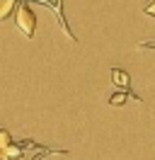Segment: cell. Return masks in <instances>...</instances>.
Segmentation results:
<instances>
[{
	"label": "cell",
	"instance_id": "cell-1",
	"mask_svg": "<svg viewBox=\"0 0 155 160\" xmlns=\"http://www.w3.org/2000/svg\"><path fill=\"white\" fill-rule=\"evenodd\" d=\"M15 24L17 29L24 34V37H34V29H37V17L27 2H19L17 10H15Z\"/></svg>",
	"mask_w": 155,
	"mask_h": 160
},
{
	"label": "cell",
	"instance_id": "cell-2",
	"mask_svg": "<svg viewBox=\"0 0 155 160\" xmlns=\"http://www.w3.org/2000/svg\"><path fill=\"white\" fill-rule=\"evenodd\" d=\"M112 82L119 88V92H128V95H133V92H131V78H128L126 70L112 68Z\"/></svg>",
	"mask_w": 155,
	"mask_h": 160
},
{
	"label": "cell",
	"instance_id": "cell-3",
	"mask_svg": "<svg viewBox=\"0 0 155 160\" xmlns=\"http://www.w3.org/2000/svg\"><path fill=\"white\" fill-rule=\"evenodd\" d=\"M19 0H0V22H5L12 15V12L17 10Z\"/></svg>",
	"mask_w": 155,
	"mask_h": 160
},
{
	"label": "cell",
	"instance_id": "cell-4",
	"mask_svg": "<svg viewBox=\"0 0 155 160\" xmlns=\"http://www.w3.org/2000/svg\"><path fill=\"white\" fill-rule=\"evenodd\" d=\"M10 146H12V136H10V131L8 129H0V150L5 153Z\"/></svg>",
	"mask_w": 155,
	"mask_h": 160
},
{
	"label": "cell",
	"instance_id": "cell-5",
	"mask_svg": "<svg viewBox=\"0 0 155 160\" xmlns=\"http://www.w3.org/2000/svg\"><path fill=\"white\" fill-rule=\"evenodd\" d=\"M126 97H128V92H114V95L109 97V104H112V107H121L126 102Z\"/></svg>",
	"mask_w": 155,
	"mask_h": 160
},
{
	"label": "cell",
	"instance_id": "cell-6",
	"mask_svg": "<svg viewBox=\"0 0 155 160\" xmlns=\"http://www.w3.org/2000/svg\"><path fill=\"white\" fill-rule=\"evenodd\" d=\"M145 15H150V17H155V0H153V2H148V5H145Z\"/></svg>",
	"mask_w": 155,
	"mask_h": 160
},
{
	"label": "cell",
	"instance_id": "cell-7",
	"mask_svg": "<svg viewBox=\"0 0 155 160\" xmlns=\"http://www.w3.org/2000/svg\"><path fill=\"white\" fill-rule=\"evenodd\" d=\"M0 160H8V158H0Z\"/></svg>",
	"mask_w": 155,
	"mask_h": 160
}]
</instances>
